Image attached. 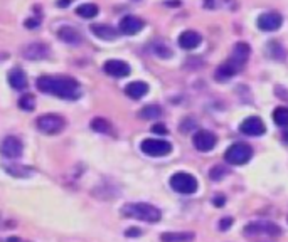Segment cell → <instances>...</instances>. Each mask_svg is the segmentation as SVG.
Instances as JSON below:
<instances>
[{
    "instance_id": "1",
    "label": "cell",
    "mask_w": 288,
    "mask_h": 242,
    "mask_svg": "<svg viewBox=\"0 0 288 242\" xmlns=\"http://www.w3.org/2000/svg\"><path fill=\"white\" fill-rule=\"evenodd\" d=\"M37 89L46 95H54L61 99H78L81 96L79 83L69 76H42L36 83Z\"/></svg>"
},
{
    "instance_id": "2",
    "label": "cell",
    "mask_w": 288,
    "mask_h": 242,
    "mask_svg": "<svg viewBox=\"0 0 288 242\" xmlns=\"http://www.w3.org/2000/svg\"><path fill=\"white\" fill-rule=\"evenodd\" d=\"M121 214L125 217L138 219V220H143V222H159L162 219V212L157 209V207L143 202L126 203V205L121 207Z\"/></svg>"
},
{
    "instance_id": "3",
    "label": "cell",
    "mask_w": 288,
    "mask_h": 242,
    "mask_svg": "<svg viewBox=\"0 0 288 242\" xmlns=\"http://www.w3.org/2000/svg\"><path fill=\"white\" fill-rule=\"evenodd\" d=\"M36 126L44 135H58L66 128V120L62 116H59V114L48 113L37 118Z\"/></svg>"
},
{
    "instance_id": "4",
    "label": "cell",
    "mask_w": 288,
    "mask_h": 242,
    "mask_svg": "<svg viewBox=\"0 0 288 242\" xmlns=\"http://www.w3.org/2000/svg\"><path fill=\"white\" fill-rule=\"evenodd\" d=\"M253 156V148L246 145V143H234L226 150L224 153V160L231 165H244L251 160Z\"/></svg>"
},
{
    "instance_id": "5",
    "label": "cell",
    "mask_w": 288,
    "mask_h": 242,
    "mask_svg": "<svg viewBox=\"0 0 288 242\" xmlns=\"http://www.w3.org/2000/svg\"><path fill=\"white\" fill-rule=\"evenodd\" d=\"M171 187L179 194L190 195L197 190V180L187 172H179L171 177Z\"/></svg>"
},
{
    "instance_id": "6",
    "label": "cell",
    "mask_w": 288,
    "mask_h": 242,
    "mask_svg": "<svg viewBox=\"0 0 288 242\" xmlns=\"http://www.w3.org/2000/svg\"><path fill=\"white\" fill-rule=\"evenodd\" d=\"M142 151L148 156H165L172 151V145L165 140H155V138H147L142 142Z\"/></svg>"
},
{
    "instance_id": "7",
    "label": "cell",
    "mask_w": 288,
    "mask_h": 242,
    "mask_svg": "<svg viewBox=\"0 0 288 242\" xmlns=\"http://www.w3.org/2000/svg\"><path fill=\"white\" fill-rule=\"evenodd\" d=\"M0 153H2L5 158H10V160H15V158H20L24 153V143L22 140L19 137H5L0 143Z\"/></svg>"
},
{
    "instance_id": "8",
    "label": "cell",
    "mask_w": 288,
    "mask_h": 242,
    "mask_svg": "<svg viewBox=\"0 0 288 242\" xmlns=\"http://www.w3.org/2000/svg\"><path fill=\"white\" fill-rule=\"evenodd\" d=\"M20 54H22V57L27 59V61H42V59L49 57L51 49L48 44H44V42H31V44L24 46V48L20 49Z\"/></svg>"
},
{
    "instance_id": "9",
    "label": "cell",
    "mask_w": 288,
    "mask_h": 242,
    "mask_svg": "<svg viewBox=\"0 0 288 242\" xmlns=\"http://www.w3.org/2000/svg\"><path fill=\"white\" fill-rule=\"evenodd\" d=\"M244 234L246 236H260V234L280 236L282 229L278 227L277 224H272V222H251L244 227Z\"/></svg>"
},
{
    "instance_id": "10",
    "label": "cell",
    "mask_w": 288,
    "mask_h": 242,
    "mask_svg": "<svg viewBox=\"0 0 288 242\" xmlns=\"http://www.w3.org/2000/svg\"><path fill=\"white\" fill-rule=\"evenodd\" d=\"M192 143H194V146H196V150L204 153V151L213 150V148L216 146V143H218V138H216V135L211 133V131L199 130L197 133L194 135Z\"/></svg>"
},
{
    "instance_id": "11",
    "label": "cell",
    "mask_w": 288,
    "mask_h": 242,
    "mask_svg": "<svg viewBox=\"0 0 288 242\" xmlns=\"http://www.w3.org/2000/svg\"><path fill=\"white\" fill-rule=\"evenodd\" d=\"M283 24V17L278 12H266L258 17V27L265 32H273L278 31Z\"/></svg>"
},
{
    "instance_id": "12",
    "label": "cell",
    "mask_w": 288,
    "mask_h": 242,
    "mask_svg": "<svg viewBox=\"0 0 288 242\" xmlns=\"http://www.w3.org/2000/svg\"><path fill=\"white\" fill-rule=\"evenodd\" d=\"M239 131L243 135H248V137H260L266 131V126L261 118L258 116H249L246 118L239 126Z\"/></svg>"
},
{
    "instance_id": "13",
    "label": "cell",
    "mask_w": 288,
    "mask_h": 242,
    "mask_svg": "<svg viewBox=\"0 0 288 242\" xmlns=\"http://www.w3.org/2000/svg\"><path fill=\"white\" fill-rule=\"evenodd\" d=\"M103 71L108 76H113V78H126L132 73L130 66L125 61H120V59H110V61H107L103 64Z\"/></svg>"
},
{
    "instance_id": "14",
    "label": "cell",
    "mask_w": 288,
    "mask_h": 242,
    "mask_svg": "<svg viewBox=\"0 0 288 242\" xmlns=\"http://www.w3.org/2000/svg\"><path fill=\"white\" fill-rule=\"evenodd\" d=\"M118 27H120L118 31L121 34H125V36H135V34H138L143 27H145V22L135 15H126L120 20V25H118Z\"/></svg>"
},
{
    "instance_id": "15",
    "label": "cell",
    "mask_w": 288,
    "mask_h": 242,
    "mask_svg": "<svg viewBox=\"0 0 288 242\" xmlns=\"http://www.w3.org/2000/svg\"><path fill=\"white\" fill-rule=\"evenodd\" d=\"M243 69V66H239L238 62H234L232 59H228L224 64H221L216 69L214 78L219 81V83H226L228 79H231L232 76H236L239 71Z\"/></svg>"
},
{
    "instance_id": "16",
    "label": "cell",
    "mask_w": 288,
    "mask_h": 242,
    "mask_svg": "<svg viewBox=\"0 0 288 242\" xmlns=\"http://www.w3.org/2000/svg\"><path fill=\"white\" fill-rule=\"evenodd\" d=\"M58 37H59V41L66 42V44H71V46H79L83 42L81 32L76 27H73V25H62L58 31Z\"/></svg>"
},
{
    "instance_id": "17",
    "label": "cell",
    "mask_w": 288,
    "mask_h": 242,
    "mask_svg": "<svg viewBox=\"0 0 288 242\" xmlns=\"http://www.w3.org/2000/svg\"><path fill=\"white\" fill-rule=\"evenodd\" d=\"M90 29L93 36H96L98 39H103V41H115L118 34H120V31H116L113 25H108V24H93Z\"/></svg>"
},
{
    "instance_id": "18",
    "label": "cell",
    "mask_w": 288,
    "mask_h": 242,
    "mask_svg": "<svg viewBox=\"0 0 288 242\" xmlns=\"http://www.w3.org/2000/svg\"><path fill=\"white\" fill-rule=\"evenodd\" d=\"M8 84L14 89H17V91H22L27 86V76H25V73L20 67H12L8 71Z\"/></svg>"
},
{
    "instance_id": "19",
    "label": "cell",
    "mask_w": 288,
    "mask_h": 242,
    "mask_svg": "<svg viewBox=\"0 0 288 242\" xmlns=\"http://www.w3.org/2000/svg\"><path fill=\"white\" fill-rule=\"evenodd\" d=\"M201 41H202L201 34L194 32V31H185L179 36V46L182 49H187V50L196 49L197 46L201 44Z\"/></svg>"
},
{
    "instance_id": "20",
    "label": "cell",
    "mask_w": 288,
    "mask_h": 242,
    "mask_svg": "<svg viewBox=\"0 0 288 242\" xmlns=\"http://www.w3.org/2000/svg\"><path fill=\"white\" fill-rule=\"evenodd\" d=\"M148 84L143 83V81H133V83L126 84L125 88V95L128 97H132V99H142L143 96L148 93Z\"/></svg>"
},
{
    "instance_id": "21",
    "label": "cell",
    "mask_w": 288,
    "mask_h": 242,
    "mask_svg": "<svg viewBox=\"0 0 288 242\" xmlns=\"http://www.w3.org/2000/svg\"><path fill=\"white\" fill-rule=\"evenodd\" d=\"M3 170L12 177H19V178H25V177H31L34 173V168L31 167H25V165L15 163V161H10V163H3L2 165Z\"/></svg>"
},
{
    "instance_id": "22",
    "label": "cell",
    "mask_w": 288,
    "mask_h": 242,
    "mask_svg": "<svg viewBox=\"0 0 288 242\" xmlns=\"http://www.w3.org/2000/svg\"><path fill=\"white\" fill-rule=\"evenodd\" d=\"M249 54H251V48H249L246 42H238V44L234 46V49H232L231 59L234 62H238L239 66H244L249 59Z\"/></svg>"
},
{
    "instance_id": "23",
    "label": "cell",
    "mask_w": 288,
    "mask_h": 242,
    "mask_svg": "<svg viewBox=\"0 0 288 242\" xmlns=\"http://www.w3.org/2000/svg\"><path fill=\"white\" fill-rule=\"evenodd\" d=\"M266 52L272 59H277V61H285L287 57V50L278 41H270L268 46H266Z\"/></svg>"
},
{
    "instance_id": "24",
    "label": "cell",
    "mask_w": 288,
    "mask_h": 242,
    "mask_svg": "<svg viewBox=\"0 0 288 242\" xmlns=\"http://www.w3.org/2000/svg\"><path fill=\"white\" fill-rule=\"evenodd\" d=\"M162 242H190L194 241L192 232H164L160 236Z\"/></svg>"
},
{
    "instance_id": "25",
    "label": "cell",
    "mask_w": 288,
    "mask_h": 242,
    "mask_svg": "<svg viewBox=\"0 0 288 242\" xmlns=\"http://www.w3.org/2000/svg\"><path fill=\"white\" fill-rule=\"evenodd\" d=\"M76 14L81 19H95L100 14V7L96 3H81L76 7Z\"/></svg>"
},
{
    "instance_id": "26",
    "label": "cell",
    "mask_w": 288,
    "mask_h": 242,
    "mask_svg": "<svg viewBox=\"0 0 288 242\" xmlns=\"http://www.w3.org/2000/svg\"><path fill=\"white\" fill-rule=\"evenodd\" d=\"M91 130L96 131V133H103V135H108L113 131V126L112 123H110L107 118H95V120H91Z\"/></svg>"
},
{
    "instance_id": "27",
    "label": "cell",
    "mask_w": 288,
    "mask_h": 242,
    "mask_svg": "<svg viewBox=\"0 0 288 242\" xmlns=\"http://www.w3.org/2000/svg\"><path fill=\"white\" fill-rule=\"evenodd\" d=\"M160 116H162V109L157 104L143 106L140 109V118H143V120H157V118H160Z\"/></svg>"
},
{
    "instance_id": "28",
    "label": "cell",
    "mask_w": 288,
    "mask_h": 242,
    "mask_svg": "<svg viewBox=\"0 0 288 242\" xmlns=\"http://www.w3.org/2000/svg\"><path fill=\"white\" fill-rule=\"evenodd\" d=\"M19 108L22 109V111H34V108H36V97L31 93H25L19 97Z\"/></svg>"
},
{
    "instance_id": "29",
    "label": "cell",
    "mask_w": 288,
    "mask_h": 242,
    "mask_svg": "<svg viewBox=\"0 0 288 242\" xmlns=\"http://www.w3.org/2000/svg\"><path fill=\"white\" fill-rule=\"evenodd\" d=\"M273 120L277 123L278 126H282V128H287L288 126V108L285 106H282V108H277L273 111Z\"/></svg>"
},
{
    "instance_id": "30",
    "label": "cell",
    "mask_w": 288,
    "mask_h": 242,
    "mask_svg": "<svg viewBox=\"0 0 288 242\" xmlns=\"http://www.w3.org/2000/svg\"><path fill=\"white\" fill-rule=\"evenodd\" d=\"M152 50H154L155 56H159V57H162V59H169V57H172V50L169 49L167 46L159 44V42L152 46Z\"/></svg>"
},
{
    "instance_id": "31",
    "label": "cell",
    "mask_w": 288,
    "mask_h": 242,
    "mask_svg": "<svg viewBox=\"0 0 288 242\" xmlns=\"http://www.w3.org/2000/svg\"><path fill=\"white\" fill-rule=\"evenodd\" d=\"M228 173V170L221 167V165H216V167H213L209 170V178L213 182H218V180H221V178H224V175Z\"/></svg>"
},
{
    "instance_id": "32",
    "label": "cell",
    "mask_w": 288,
    "mask_h": 242,
    "mask_svg": "<svg viewBox=\"0 0 288 242\" xmlns=\"http://www.w3.org/2000/svg\"><path fill=\"white\" fill-rule=\"evenodd\" d=\"M194 128H196V120H192V118H185L179 126L182 133H190V131H194Z\"/></svg>"
},
{
    "instance_id": "33",
    "label": "cell",
    "mask_w": 288,
    "mask_h": 242,
    "mask_svg": "<svg viewBox=\"0 0 288 242\" xmlns=\"http://www.w3.org/2000/svg\"><path fill=\"white\" fill-rule=\"evenodd\" d=\"M24 25H25L27 29H36V27H39V25H41V17H31V19L25 20Z\"/></svg>"
},
{
    "instance_id": "34",
    "label": "cell",
    "mask_w": 288,
    "mask_h": 242,
    "mask_svg": "<svg viewBox=\"0 0 288 242\" xmlns=\"http://www.w3.org/2000/svg\"><path fill=\"white\" fill-rule=\"evenodd\" d=\"M150 130H152V133H157V135H167V133H169L167 128H165L164 125H160V123H157V125H154Z\"/></svg>"
},
{
    "instance_id": "35",
    "label": "cell",
    "mask_w": 288,
    "mask_h": 242,
    "mask_svg": "<svg viewBox=\"0 0 288 242\" xmlns=\"http://www.w3.org/2000/svg\"><path fill=\"white\" fill-rule=\"evenodd\" d=\"M231 224H232V217H224L221 219V222H219V229H221V231H228V229L231 227Z\"/></svg>"
},
{
    "instance_id": "36",
    "label": "cell",
    "mask_w": 288,
    "mask_h": 242,
    "mask_svg": "<svg viewBox=\"0 0 288 242\" xmlns=\"http://www.w3.org/2000/svg\"><path fill=\"white\" fill-rule=\"evenodd\" d=\"M213 203H214V207H224L226 197H224V195H216V197L213 198Z\"/></svg>"
},
{
    "instance_id": "37",
    "label": "cell",
    "mask_w": 288,
    "mask_h": 242,
    "mask_svg": "<svg viewBox=\"0 0 288 242\" xmlns=\"http://www.w3.org/2000/svg\"><path fill=\"white\" fill-rule=\"evenodd\" d=\"M140 234H142V231H140V229H137V227H132V229H128V231L125 232L126 237H137V236H140Z\"/></svg>"
},
{
    "instance_id": "38",
    "label": "cell",
    "mask_w": 288,
    "mask_h": 242,
    "mask_svg": "<svg viewBox=\"0 0 288 242\" xmlns=\"http://www.w3.org/2000/svg\"><path fill=\"white\" fill-rule=\"evenodd\" d=\"M56 5L59 8H64V7H69L71 5V0H58V3Z\"/></svg>"
},
{
    "instance_id": "39",
    "label": "cell",
    "mask_w": 288,
    "mask_h": 242,
    "mask_svg": "<svg viewBox=\"0 0 288 242\" xmlns=\"http://www.w3.org/2000/svg\"><path fill=\"white\" fill-rule=\"evenodd\" d=\"M180 0H167V2H165V5H169V7H179L180 5Z\"/></svg>"
},
{
    "instance_id": "40",
    "label": "cell",
    "mask_w": 288,
    "mask_h": 242,
    "mask_svg": "<svg viewBox=\"0 0 288 242\" xmlns=\"http://www.w3.org/2000/svg\"><path fill=\"white\" fill-rule=\"evenodd\" d=\"M283 142L288 143V131H287V133H283Z\"/></svg>"
},
{
    "instance_id": "41",
    "label": "cell",
    "mask_w": 288,
    "mask_h": 242,
    "mask_svg": "<svg viewBox=\"0 0 288 242\" xmlns=\"http://www.w3.org/2000/svg\"><path fill=\"white\" fill-rule=\"evenodd\" d=\"M17 242H20V241H17Z\"/></svg>"
}]
</instances>
